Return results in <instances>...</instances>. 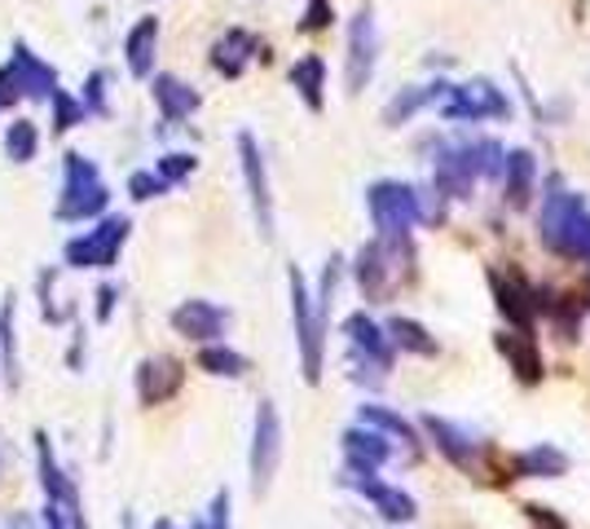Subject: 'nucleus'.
<instances>
[{
  "mask_svg": "<svg viewBox=\"0 0 590 529\" xmlns=\"http://www.w3.org/2000/svg\"><path fill=\"white\" fill-rule=\"evenodd\" d=\"M107 203H111V190H107L98 163H93L89 154H80V150H67V154H62V199H58L53 217L76 226V221L102 217Z\"/></svg>",
  "mask_w": 590,
  "mask_h": 529,
  "instance_id": "1",
  "label": "nucleus"
},
{
  "mask_svg": "<svg viewBox=\"0 0 590 529\" xmlns=\"http://www.w3.org/2000/svg\"><path fill=\"white\" fill-rule=\"evenodd\" d=\"M538 234L547 248L564 252V257H587L590 261V208L582 194L569 190H551L542 199V217H538Z\"/></svg>",
  "mask_w": 590,
  "mask_h": 529,
  "instance_id": "2",
  "label": "nucleus"
},
{
  "mask_svg": "<svg viewBox=\"0 0 590 529\" xmlns=\"http://www.w3.org/2000/svg\"><path fill=\"white\" fill-rule=\"evenodd\" d=\"M366 208H370V221H374L383 243H406V234L423 221L419 194L410 186H401V181H374L366 190Z\"/></svg>",
  "mask_w": 590,
  "mask_h": 529,
  "instance_id": "3",
  "label": "nucleus"
},
{
  "mask_svg": "<svg viewBox=\"0 0 590 529\" xmlns=\"http://www.w3.org/2000/svg\"><path fill=\"white\" fill-rule=\"evenodd\" d=\"M53 93H58V71L18 40L13 53H9V62L0 67V107H18L22 98L49 102Z\"/></svg>",
  "mask_w": 590,
  "mask_h": 529,
  "instance_id": "4",
  "label": "nucleus"
},
{
  "mask_svg": "<svg viewBox=\"0 0 590 529\" xmlns=\"http://www.w3.org/2000/svg\"><path fill=\"white\" fill-rule=\"evenodd\" d=\"M287 287H291V318H296V340H300V367H304V380L318 385V380H322L327 322L318 318L313 296H309V282H304V273H300L296 264L287 269Z\"/></svg>",
  "mask_w": 590,
  "mask_h": 529,
  "instance_id": "5",
  "label": "nucleus"
},
{
  "mask_svg": "<svg viewBox=\"0 0 590 529\" xmlns=\"http://www.w3.org/2000/svg\"><path fill=\"white\" fill-rule=\"evenodd\" d=\"M128 230H132L128 217H102L98 230L71 239L62 248V257H67L71 269H111L119 261V252H123V243H128Z\"/></svg>",
  "mask_w": 590,
  "mask_h": 529,
  "instance_id": "6",
  "label": "nucleus"
},
{
  "mask_svg": "<svg viewBox=\"0 0 590 529\" xmlns=\"http://www.w3.org/2000/svg\"><path fill=\"white\" fill-rule=\"evenodd\" d=\"M278 463H282V419H278L273 401H260L256 428H251V486H256V495L269 490Z\"/></svg>",
  "mask_w": 590,
  "mask_h": 529,
  "instance_id": "7",
  "label": "nucleus"
},
{
  "mask_svg": "<svg viewBox=\"0 0 590 529\" xmlns=\"http://www.w3.org/2000/svg\"><path fill=\"white\" fill-rule=\"evenodd\" d=\"M511 102L493 80H472V84H450L446 93V120H507Z\"/></svg>",
  "mask_w": 590,
  "mask_h": 529,
  "instance_id": "8",
  "label": "nucleus"
},
{
  "mask_svg": "<svg viewBox=\"0 0 590 529\" xmlns=\"http://www.w3.org/2000/svg\"><path fill=\"white\" fill-rule=\"evenodd\" d=\"M238 159H242V181H247V194H251V212H256V226L264 239H273V194H269V168H264V154L256 146L251 132H238Z\"/></svg>",
  "mask_w": 590,
  "mask_h": 529,
  "instance_id": "9",
  "label": "nucleus"
},
{
  "mask_svg": "<svg viewBox=\"0 0 590 529\" xmlns=\"http://www.w3.org/2000/svg\"><path fill=\"white\" fill-rule=\"evenodd\" d=\"M226 322H230V313L221 305H212V300H186V305L172 309L177 336H186L194 345H217L221 331H226Z\"/></svg>",
  "mask_w": 590,
  "mask_h": 529,
  "instance_id": "10",
  "label": "nucleus"
},
{
  "mask_svg": "<svg viewBox=\"0 0 590 529\" xmlns=\"http://www.w3.org/2000/svg\"><path fill=\"white\" fill-rule=\"evenodd\" d=\"M432 181L441 194L450 199H468L476 181V159H472V141L468 146H441L437 150V163H432Z\"/></svg>",
  "mask_w": 590,
  "mask_h": 529,
  "instance_id": "11",
  "label": "nucleus"
},
{
  "mask_svg": "<svg viewBox=\"0 0 590 529\" xmlns=\"http://www.w3.org/2000/svg\"><path fill=\"white\" fill-rule=\"evenodd\" d=\"M379 62V31L370 13H357L349 27V93H361Z\"/></svg>",
  "mask_w": 590,
  "mask_h": 529,
  "instance_id": "12",
  "label": "nucleus"
},
{
  "mask_svg": "<svg viewBox=\"0 0 590 529\" xmlns=\"http://www.w3.org/2000/svg\"><path fill=\"white\" fill-rule=\"evenodd\" d=\"M344 486H353L357 495H366V499L379 508V517H383V521H414V517H419L414 499H410L406 490H397V486L374 481V472H357V468H349Z\"/></svg>",
  "mask_w": 590,
  "mask_h": 529,
  "instance_id": "13",
  "label": "nucleus"
},
{
  "mask_svg": "<svg viewBox=\"0 0 590 529\" xmlns=\"http://www.w3.org/2000/svg\"><path fill=\"white\" fill-rule=\"evenodd\" d=\"M344 336H349V345H353V358L361 367H370L374 376H383V371L392 367V345H388V336H383L366 313H353V318L344 322Z\"/></svg>",
  "mask_w": 590,
  "mask_h": 529,
  "instance_id": "14",
  "label": "nucleus"
},
{
  "mask_svg": "<svg viewBox=\"0 0 590 529\" xmlns=\"http://www.w3.org/2000/svg\"><path fill=\"white\" fill-rule=\"evenodd\" d=\"M181 380H186V371H181L177 358H150V362L137 367V401L141 406H159V401H168L181 389Z\"/></svg>",
  "mask_w": 590,
  "mask_h": 529,
  "instance_id": "15",
  "label": "nucleus"
},
{
  "mask_svg": "<svg viewBox=\"0 0 590 529\" xmlns=\"http://www.w3.org/2000/svg\"><path fill=\"white\" fill-rule=\"evenodd\" d=\"M344 455H349V468H357V472H374V468H383V463L392 459V446L383 441V432L357 423V428L344 432Z\"/></svg>",
  "mask_w": 590,
  "mask_h": 529,
  "instance_id": "16",
  "label": "nucleus"
},
{
  "mask_svg": "<svg viewBox=\"0 0 590 529\" xmlns=\"http://www.w3.org/2000/svg\"><path fill=\"white\" fill-rule=\"evenodd\" d=\"M154 44H159V18H141L128 40H123V58H128V76L146 80L154 71Z\"/></svg>",
  "mask_w": 590,
  "mask_h": 529,
  "instance_id": "17",
  "label": "nucleus"
},
{
  "mask_svg": "<svg viewBox=\"0 0 590 529\" xmlns=\"http://www.w3.org/2000/svg\"><path fill=\"white\" fill-rule=\"evenodd\" d=\"M423 428H428V437L437 441V450H441L454 468H472L476 463V446L468 441L463 428H454L450 419H437V415H423Z\"/></svg>",
  "mask_w": 590,
  "mask_h": 529,
  "instance_id": "18",
  "label": "nucleus"
},
{
  "mask_svg": "<svg viewBox=\"0 0 590 529\" xmlns=\"http://www.w3.org/2000/svg\"><path fill=\"white\" fill-rule=\"evenodd\" d=\"M150 93H154L163 120H190L199 111V93L186 80H177V76H154V89Z\"/></svg>",
  "mask_w": 590,
  "mask_h": 529,
  "instance_id": "19",
  "label": "nucleus"
},
{
  "mask_svg": "<svg viewBox=\"0 0 590 529\" xmlns=\"http://www.w3.org/2000/svg\"><path fill=\"white\" fill-rule=\"evenodd\" d=\"M251 53H256V40L242 31V27H230L217 44H212V67L221 71V76H242L247 71V62H251Z\"/></svg>",
  "mask_w": 590,
  "mask_h": 529,
  "instance_id": "20",
  "label": "nucleus"
},
{
  "mask_svg": "<svg viewBox=\"0 0 590 529\" xmlns=\"http://www.w3.org/2000/svg\"><path fill=\"white\" fill-rule=\"evenodd\" d=\"M291 84H296V93L304 98V107L309 111H322L327 107V62L318 58V53H309V58H300L296 67H291Z\"/></svg>",
  "mask_w": 590,
  "mask_h": 529,
  "instance_id": "21",
  "label": "nucleus"
},
{
  "mask_svg": "<svg viewBox=\"0 0 590 529\" xmlns=\"http://www.w3.org/2000/svg\"><path fill=\"white\" fill-rule=\"evenodd\" d=\"M533 177H538L533 154H529V150H511L507 163H502V181H507V203H511V208H524V203H529Z\"/></svg>",
  "mask_w": 590,
  "mask_h": 529,
  "instance_id": "22",
  "label": "nucleus"
},
{
  "mask_svg": "<svg viewBox=\"0 0 590 529\" xmlns=\"http://www.w3.org/2000/svg\"><path fill=\"white\" fill-rule=\"evenodd\" d=\"M450 93V84H419V89H401L388 107H383V124H406L414 111H423V107H432L437 98H446Z\"/></svg>",
  "mask_w": 590,
  "mask_h": 529,
  "instance_id": "23",
  "label": "nucleus"
},
{
  "mask_svg": "<svg viewBox=\"0 0 590 529\" xmlns=\"http://www.w3.org/2000/svg\"><path fill=\"white\" fill-rule=\"evenodd\" d=\"M13 313H18V305H13V296H4V300H0V380H4V389H18V380H22V371H18V331H13Z\"/></svg>",
  "mask_w": 590,
  "mask_h": 529,
  "instance_id": "24",
  "label": "nucleus"
},
{
  "mask_svg": "<svg viewBox=\"0 0 590 529\" xmlns=\"http://www.w3.org/2000/svg\"><path fill=\"white\" fill-rule=\"evenodd\" d=\"M489 287H493V296H498V309L507 313V322H516L520 331H529L533 327V305H529V296H524V287H516V282H507L502 273H489Z\"/></svg>",
  "mask_w": 590,
  "mask_h": 529,
  "instance_id": "25",
  "label": "nucleus"
},
{
  "mask_svg": "<svg viewBox=\"0 0 590 529\" xmlns=\"http://www.w3.org/2000/svg\"><path fill=\"white\" fill-rule=\"evenodd\" d=\"M388 345L410 349V353H419V358H432V353H437V336H428L414 318H401V313L388 322Z\"/></svg>",
  "mask_w": 590,
  "mask_h": 529,
  "instance_id": "26",
  "label": "nucleus"
},
{
  "mask_svg": "<svg viewBox=\"0 0 590 529\" xmlns=\"http://www.w3.org/2000/svg\"><path fill=\"white\" fill-rule=\"evenodd\" d=\"M0 146H4V159L9 163H31L40 154V129L31 120H13L4 129V137H0Z\"/></svg>",
  "mask_w": 590,
  "mask_h": 529,
  "instance_id": "27",
  "label": "nucleus"
},
{
  "mask_svg": "<svg viewBox=\"0 0 590 529\" xmlns=\"http://www.w3.org/2000/svg\"><path fill=\"white\" fill-rule=\"evenodd\" d=\"M516 472L520 477H564L569 472V459L556 450V446H533L516 459Z\"/></svg>",
  "mask_w": 590,
  "mask_h": 529,
  "instance_id": "28",
  "label": "nucleus"
},
{
  "mask_svg": "<svg viewBox=\"0 0 590 529\" xmlns=\"http://www.w3.org/2000/svg\"><path fill=\"white\" fill-rule=\"evenodd\" d=\"M498 349L511 358V367H516V376H520L524 385L542 380V358H538V349H533L529 340H520V336H498Z\"/></svg>",
  "mask_w": 590,
  "mask_h": 529,
  "instance_id": "29",
  "label": "nucleus"
},
{
  "mask_svg": "<svg viewBox=\"0 0 590 529\" xmlns=\"http://www.w3.org/2000/svg\"><path fill=\"white\" fill-rule=\"evenodd\" d=\"M357 282L366 296H383V282H388V264H383V243H370L361 248L357 257Z\"/></svg>",
  "mask_w": 590,
  "mask_h": 529,
  "instance_id": "30",
  "label": "nucleus"
},
{
  "mask_svg": "<svg viewBox=\"0 0 590 529\" xmlns=\"http://www.w3.org/2000/svg\"><path fill=\"white\" fill-rule=\"evenodd\" d=\"M36 463H40V486H44V495H49V499H62L71 481L62 477V468H58L53 446H49V437H44V432H36Z\"/></svg>",
  "mask_w": 590,
  "mask_h": 529,
  "instance_id": "31",
  "label": "nucleus"
},
{
  "mask_svg": "<svg viewBox=\"0 0 590 529\" xmlns=\"http://www.w3.org/2000/svg\"><path fill=\"white\" fill-rule=\"evenodd\" d=\"M199 367H203L208 376H226V380L247 376V358H242V353H234V349H226V345H203V353H199Z\"/></svg>",
  "mask_w": 590,
  "mask_h": 529,
  "instance_id": "32",
  "label": "nucleus"
},
{
  "mask_svg": "<svg viewBox=\"0 0 590 529\" xmlns=\"http://www.w3.org/2000/svg\"><path fill=\"white\" fill-rule=\"evenodd\" d=\"M361 423H366V428H374V432H392V437H401V441L419 446L414 428H410V423H406L401 415H392L388 406H361Z\"/></svg>",
  "mask_w": 590,
  "mask_h": 529,
  "instance_id": "33",
  "label": "nucleus"
},
{
  "mask_svg": "<svg viewBox=\"0 0 590 529\" xmlns=\"http://www.w3.org/2000/svg\"><path fill=\"white\" fill-rule=\"evenodd\" d=\"M49 102H53V129L58 132L76 129V124L84 120V102H80V98H71L67 89H58Z\"/></svg>",
  "mask_w": 590,
  "mask_h": 529,
  "instance_id": "34",
  "label": "nucleus"
},
{
  "mask_svg": "<svg viewBox=\"0 0 590 529\" xmlns=\"http://www.w3.org/2000/svg\"><path fill=\"white\" fill-rule=\"evenodd\" d=\"M107 89H111V76L107 71H93L89 76V84H84V116H107L111 111V98H107Z\"/></svg>",
  "mask_w": 590,
  "mask_h": 529,
  "instance_id": "35",
  "label": "nucleus"
},
{
  "mask_svg": "<svg viewBox=\"0 0 590 529\" xmlns=\"http://www.w3.org/2000/svg\"><path fill=\"white\" fill-rule=\"evenodd\" d=\"M472 159H476V177H502L507 154H502V146H498V141H476Z\"/></svg>",
  "mask_w": 590,
  "mask_h": 529,
  "instance_id": "36",
  "label": "nucleus"
},
{
  "mask_svg": "<svg viewBox=\"0 0 590 529\" xmlns=\"http://www.w3.org/2000/svg\"><path fill=\"white\" fill-rule=\"evenodd\" d=\"M128 194H132L137 203H146V199L168 194V181H163L159 172H132V177H128Z\"/></svg>",
  "mask_w": 590,
  "mask_h": 529,
  "instance_id": "37",
  "label": "nucleus"
},
{
  "mask_svg": "<svg viewBox=\"0 0 590 529\" xmlns=\"http://www.w3.org/2000/svg\"><path fill=\"white\" fill-rule=\"evenodd\" d=\"M154 172H159L168 186H172V181H186V177L194 172V154H163Z\"/></svg>",
  "mask_w": 590,
  "mask_h": 529,
  "instance_id": "38",
  "label": "nucleus"
},
{
  "mask_svg": "<svg viewBox=\"0 0 590 529\" xmlns=\"http://www.w3.org/2000/svg\"><path fill=\"white\" fill-rule=\"evenodd\" d=\"M300 27H304V31H322V27H331V4H327V0H309Z\"/></svg>",
  "mask_w": 590,
  "mask_h": 529,
  "instance_id": "39",
  "label": "nucleus"
},
{
  "mask_svg": "<svg viewBox=\"0 0 590 529\" xmlns=\"http://www.w3.org/2000/svg\"><path fill=\"white\" fill-rule=\"evenodd\" d=\"M208 529H230V495L221 490L212 499V512H208Z\"/></svg>",
  "mask_w": 590,
  "mask_h": 529,
  "instance_id": "40",
  "label": "nucleus"
},
{
  "mask_svg": "<svg viewBox=\"0 0 590 529\" xmlns=\"http://www.w3.org/2000/svg\"><path fill=\"white\" fill-rule=\"evenodd\" d=\"M93 300H98V322H111V313H116V287L102 282V287L93 291Z\"/></svg>",
  "mask_w": 590,
  "mask_h": 529,
  "instance_id": "41",
  "label": "nucleus"
},
{
  "mask_svg": "<svg viewBox=\"0 0 590 529\" xmlns=\"http://www.w3.org/2000/svg\"><path fill=\"white\" fill-rule=\"evenodd\" d=\"M524 512H529V521H533L538 529H569L564 521H556V517H551V508H538V503H529Z\"/></svg>",
  "mask_w": 590,
  "mask_h": 529,
  "instance_id": "42",
  "label": "nucleus"
},
{
  "mask_svg": "<svg viewBox=\"0 0 590 529\" xmlns=\"http://www.w3.org/2000/svg\"><path fill=\"white\" fill-rule=\"evenodd\" d=\"M44 529H67V517H62V503H44Z\"/></svg>",
  "mask_w": 590,
  "mask_h": 529,
  "instance_id": "43",
  "label": "nucleus"
},
{
  "mask_svg": "<svg viewBox=\"0 0 590 529\" xmlns=\"http://www.w3.org/2000/svg\"><path fill=\"white\" fill-rule=\"evenodd\" d=\"M119 529H132V517H123V526H119Z\"/></svg>",
  "mask_w": 590,
  "mask_h": 529,
  "instance_id": "44",
  "label": "nucleus"
}]
</instances>
